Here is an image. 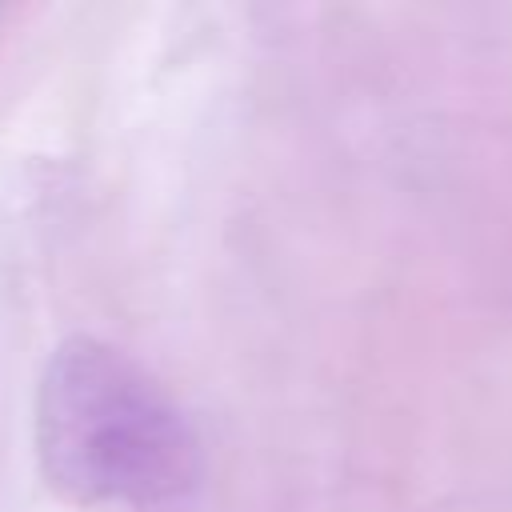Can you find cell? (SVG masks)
Instances as JSON below:
<instances>
[{
	"label": "cell",
	"mask_w": 512,
	"mask_h": 512,
	"mask_svg": "<svg viewBox=\"0 0 512 512\" xmlns=\"http://www.w3.org/2000/svg\"><path fill=\"white\" fill-rule=\"evenodd\" d=\"M36 460L76 504L176 512L200 488V440L184 408L128 352L72 336L36 388Z\"/></svg>",
	"instance_id": "1"
}]
</instances>
